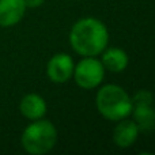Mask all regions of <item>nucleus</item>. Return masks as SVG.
Listing matches in <instances>:
<instances>
[{"label":"nucleus","mask_w":155,"mask_h":155,"mask_svg":"<svg viewBox=\"0 0 155 155\" xmlns=\"http://www.w3.org/2000/svg\"><path fill=\"white\" fill-rule=\"evenodd\" d=\"M97 109L105 118L120 121L132 112V99L123 87L117 84H106L97 94Z\"/></svg>","instance_id":"f03ea898"},{"label":"nucleus","mask_w":155,"mask_h":155,"mask_svg":"<svg viewBox=\"0 0 155 155\" xmlns=\"http://www.w3.org/2000/svg\"><path fill=\"white\" fill-rule=\"evenodd\" d=\"M45 3V0H25L26 8H37Z\"/></svg>","instance_id":"9b49d317"},{"label":"nucleus","mask_w":155,"mask_h":155,"mask_svg":"<svg viewBox=\"0 0 155 155\" xmlns=\"http://www.w3.org/2000/svg\"><path fill=\"white\" fill-rule=\"evenodd\" d=\"M139 132L140 131L135 121L123 118V120H120V123L116 125L114 131H113V142L120 148L131 147L139 136Z\"/></svg>","instance_id":"6e6552de"},{"label":"nucleus","mask_w":155,"mask_h":155,"mask_svg":"<svg viewBox=\"0 0 155 155\" xmlns=\"http://www.w3.org/2000/svg\"><path fill=\"white\" fill-rule=\"evenodd\" d=\"M132 99V114L139 131L151 132L155 129V107L153 93L148 90H140Z\"/></svg>","instance_id":"20e7f679"},{"label":"nucleus","mask_w":155,"mask_h":155,"mask_svg":"<svg viewBox=\"0 0 155 155\" xmlns=\"http://www.w3.org/2000/svg\"><path fill=\"white\" fill-rule=\"evenodd\" d=\"M70 42L74 51L80 56H98L107 48L109 33L99 19L83 18L71 29Z\"/></svg>","instance_id":"f257e3e1"},{"label":"nucleus","mask_w":155,"mask_h":155,"mask_svg":"<svg viewBox=\"0 0 155 155\" xmlns=\"http://www.w3.org/2000/svg\"><path fill=\"white\" fill-rule=\"evenodd\" d=\"M72 75L75 76V82L79 87L91 90L102 83L105 76V67L101 60L95 59V56L84 57L74 68Z\"/></svg>","instance_id":"39448f33"},{"label":"nucleus","mask_w":155,"mask_h":155,"mask_svg":"<svg viewBox=\"0 0 155 155\" xmlns=\"http://www.w3.org/2000/svg\"><path fill=\"white\" fill-rule=\"evenodd\" d=\"M128 54L120 48H106L102 52L101 63L112 72H121L128 65Z\"/></svg>","instance_id":"9d476101"},{"label":"nucleus","mask_w":155,"mask_h":155,"mask_svg":"<svg viewBox=\"0 0 155 155\" xmlns=\"http://www.w3.org/2000/svg\"><path fill=\"white\" fill-rule=\"evenodd\" d=\"M21 113L29 120H38L42 118L46 113V102L38 94H27L21 99L19 104Z\"/></svg>","instance_id":"1a4fd4ad"},{"label":"nucleus","mask_w":155,"mask_h":155,"mask_svg":"<svg viewBox=\"0 0 155 155\" xmlns=\"http://www.w3.org/2000/svg\"><path fill=\"white\" fill-rule=\"evenodd\" d=\"M21 142L26 153L42 155L54 147L57 142V131L51 121L38 118L25 128Z\"/></svg>","instance_id":"7ed1b4c3"},{"label":"nucleus","mask_w":155,"mask_h":155,"mask_svg":"<svg viewBox=\"0 0 155 155\" xmlns=\"http://www.w3.org/2000/svg\"><path fill=\"white\" fill-rule=\"evenodd\" d=\"M74 61L70 54L57 53L49 60L46 74L49 79L54 83H65L74 74Z\"/></svg>","instance_id":"423d86ee"},{"label":"nucleus","mask_w":155,"mask_h":155,"mask_svg":"<svg viewBox=\"0 0 155 155\" xmlns=\"http://www.w3.org/2000/svg\"><path fill=\"white\" fill-rule=\"evenodd\" d=\"M25 11V0H0V26H15L22 21Z\"/></svg>","instance_id":"0eeeda50"}]
</instances>
